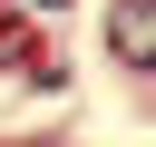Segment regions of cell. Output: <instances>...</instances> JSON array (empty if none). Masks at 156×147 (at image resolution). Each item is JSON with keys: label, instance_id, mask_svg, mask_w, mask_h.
Returning a JSON list of instances; mask_svg holds the SVG:
<instances>
[{"label": "cell", "instance_id": "obj_1", "mask_svg": "<svg viewBox=\"0 0 156 147\" xmlns=\"http://www.w3.org/2000/svg\"><path fill=\"white\" fill-rule=\"evenodd\" d=\"M107 49H117L127 69H146V59H156V10H146V0H107Z\"/></svg>", "mask_w": 156, "mask_h": 147}]
</instances>
